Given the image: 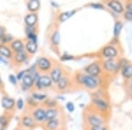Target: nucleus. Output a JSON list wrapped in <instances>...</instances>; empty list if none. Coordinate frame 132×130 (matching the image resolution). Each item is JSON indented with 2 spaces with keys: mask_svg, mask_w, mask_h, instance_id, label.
<instances>
[{
  "mask_svg": "<svg viewBox=\"0 0 132 130\" xmlns=\"http://www.w3.org/2000/svg\"><path fill=\"white\" fill-rule=\"evenodd\" d=\"M77 82L84 87L89 89V90H94L98 86V81L96 77L89 76L84 73H78L76 76Z\"/></svg>",
  "mask_w": 132,
  "mask_h": 130,
  "instance_id": "1",
  "label": "nucleus"
},
{
  "mask_svg": "<svg viewBox=\"0 0 132 130\" xmlns=\"http://www.w3.org/2000/svg\"><path fill=\"white\" fill-rule=\"evenodd\" d=\"M52 80H51L50 76L47 74H44V75H41L39 77V79L35 82V88L36 90L42 91L43 89H48L50 88L52 86Z\"/></svg>",
  "mask_w": 132,
  "mask_h": 130,
  "instance_id": "2",
  "label": "nucleus"
},
{
  "mask_svg": "<svg viewBox=\"0 0 132 130\" xmlns=\"http://www.w3.org/2000/svg\"><path fill=\"white\" fill-rule=\"evenodd\" d=\"M31 116L34 118L36 123H43L46 122V110L43 107L38 106L33 108L31 111Z\"/></svg>",
  "mask_w": 132,
  "mask_h": 130,
  "instance_id": "3",
  "label": "nucleus"
},
{
  "mask_svg": "<svg viewBox=\"0 0 132 130\" xmlns=\"http://www.w3.org/2000/svg\"><path fill=\"white\" fill-rule=\"evenodd\" d=\"M36 67L41 72H48L52 70V62L47 57H40L36 63Z\"/></svg>",
  "mask_w": 132,
  "mask_h": 130,
  "instance_id": "4",
  "label": "nucleus"
},
{
  "mask_svg": "<svg viewBox=\"0 0 132 130\" xmlns=\"http://www.w3.org/2000/svg\"><path fill=\"white\" fill-rule=\"evenodd\" d=\"M1 106L5 112H9L13 111L14 108L16 107V101L13 98L8 97V96H4L1 99Z\"/></svg>",
  "mask_w": 132,
  "mask_h": 130,
  "instance_id": "5",
  "label": "nucleus"
},
{
  "mask_svg": "<svg viewBox=\"0 0 132 130\" xmlns=\"http://www.w3.org/2000/svg\"><path fill=\"white\" fill-rule=\"evenodd\" d=\"M85 71L86 72L87 75L96 77L101 73V69L98 63H92L91 64H88L85 68Z\"/></svg>",
  "mask_w": 132,
  "mask_h": 130,
  "instance_id": "6",
  "label": "nucleus"
},
{
  "mask_svg": "<svg viewBox=\"0 0 132 130\" xmlns=\"http://www.w3.org/2000/svg\"><path fill=\"white\" fill-rule=\"evenodd\" d=\"M33 87H35V81L33 79V76H32L31 74L27 72L24 77L21 80V88L25 91H28Z\"/></svg>",
  "mask_w": 132,
  "mask_h": 130,
  "instance_id": "7",
  "label": "nucleus"
},
{
  "mask_svg": "<svg viewBox=\"0 0 132 130\" xmlns=\"http://www.w3.org/2000/svg\"><path fill=\"white\" fill-rule=\"evenodd\" d=\"M101 54L107 59H114L117 55V54H118V51H117L116 48H114V46L108 45L102 48Z\"/></svg>",
  "mask_w": 132,
  "mask_h": 130,
  "instance_id": "8",
  "label": "nucleus"
},
{
  "mask_svg": "<svg viewBox=\"0 0 132 130\" xmlns=\"http://www.w3.org/2000/svg\"><path fill=\"white\" fill-rule=\"evenodd\" d=\"M21 125L26 129H31L36 126V122L31 114H24L21 117Z\"/></svg>",
  "mask_w": 132,
  "mask_h": 130,
  "instance_id": "9",
  "label": "nucleus"
},
{
  "mask_svg": "<svg viewBox=\"0 0 132 130\" xmlns=\"http://www.w3.org/2000/svg\"><path fill=\"white\" fill-rule=\"evenodd\" d=\"M103 68L106 71L114 72L119 70V63L114 60V59H107L103 62Z\"/></svg>",
  "mask_w": 132,
  "mask_h": 130,
  "instance_id": "10",
  "label": "nucleus"
},
{
  "mask_svg": "<svg viewBox=\"0 0 132 130\" xmlns=\"http://www.w3.org/2000/svg\"><path fill=\"white\" fill-rule=\"evenodd\" d=\"M86 121L91 127L103 125V120L97 114H89L86 116Z\"/></svg>",
  "mask_w": 132,
  "mask_h": 130,
  "instance_id": "11",
  "label": "nucleus"
},
{
  "mask_svg": "<svg viewBox=\"0 0 132 130\" xmlns=\"http://www.w3.org/2000/svg\"><path fill=\"white\" fill-rule=\"evenodd\" d=\"M38 20H39V18H38L37 13H30L29 12L24 18L26 27H36L38 24Z\"/></svg>",
  "mask_w": 132,
  "mask_h": 130,
  "instance_id": "12",
  "label": "nucleus"
},
{
  "mask_svg": "<svg viewBox=\"0 0 132 130\" xmlns=\"http://www.w3.org/2000/svg\"><path fill=\"white\" fill-rule=\"evenodd\" d=\"M10 48L12 50V52L15 54V53H19L20 51L25 50V43L21 39H15L13 40L10 43Z\"/></svg>",
  "mask_w": 132,
  "mask_h": 130,
  "instance_id": "13",
  "label": "nucleus"
},
{
  "mask_svg": "<svg viewBox=\"0 0 132 130\" xmlns=\"http://www.w3.org/2000/svg\"><path fill=\"white\" fill-rule=\"evenodd\" d=\"M63 70L61 69L59 66H56V67L52 68V70H50V78L52 80L53 83L55 84H57L58 81L61 79V77L63 76Z\"/></svg>",
  "mask_w": 132,
  "mask_h": 130,
  "instance_id": "14",
  "label": "nucleus"
},
{
  "mask_svg": "<svg viewBox=\"0 0 132 130\" xmlns=\"http://www.w3.org/2000/svg\"><path fill=\"white\" fill-rule=\"evenodd\" d=\"M93 104L97 109L101 110V111H107L109 107L108 106V103L106 101L105 99H101V98H93Z\"/></svg>",
  "mask_w": 132,
  "mask_h": 130,
  "instance_id": "15",
  "label": "nucleus"
},
{
  "mask_svg": "<svg viewBox=\"0 0 132 130\" xmlns=\"http://www.w3.org/2000/svg\"><path fill=\"white\" fill-rule=\"evenodd\" d=\"M0 55L5 59H12L13 57L14 53L11 49L9 45L0 43Z\"/></svg>",
  "mask_w": 132,
  "mask_h": 130,
  "instance_id": "16",
  "label": "nucleus"
},
{
  "mask_svg": "<svg viewBox=\"0 0 132 130\" xmlns=\"http://www.w3.org/2000/svg\"><path fill=\"white\" fill-rule=\"evenodd\" d=\"M25 50L28 55H34L38 50V44L36 41L27 40L25 43Z\"/></svg>",
  "mask_w": 132,
  "mask_h": 130,
  "instance_id": "17",
  "label": "nucleus"
},
{
  "mask_svg": "<svg viewBox=\"0 0 132 130\" xmlns=\"http://www.w3.org/2000/svg\"><path fill=\"white\" fill-rule=\"evenodd\" d=\"M27 56H28V55L26 52V50H23L19 53H15L13 55V57H12V61H13V63L15 64L20 65L26 62V60L27 59Z\"/></svg>",
  "mask_w": 132,
  "mask_h": 130,
  "instance_id": "18",
  "label": "nucleus"
},
{
  "mask_svg": "<svg viewBox=\"0 0 132 130\" xmlns=\"http://www.w3.org/2000/svg\"><path fill=\"white\" fill-rule=\"evenodd\" d=\"M27 8L30 13H36L41 8V2L39 0H30L27 3Z\"/></svg>",
  "mask_w": 132,
  "mask_h": 130,
  "instance_id": "19",
  "label": "nucleus"
},
{
  "mask_svg": "<svg viewBox=\"0 0 132 130\" xmlns=\"http://www.w3.org/2000/svg\"><path fill=\"white\" fill-rule=\"evenodd\" d=\"M56 89L58 91H64L70 86V78L66 75H63L56 84Z\"/></svg>",
  "mask_w": 132,
  "mask_h": 130,
  "instance_id": "20",
  "label": "nucleus"
},
{
  "mask_svg": "<svg viewBox=\"0 0 132 130\" xmlns=\"http://www.w3.org/2000/svg\"><path fill=\"white\" fill-rule=\"evenodd\" d=\"M108 6L110 8L111 10H113L114 12H117V13H122L124 11V7L122 5V3L119 1H109L108 2Z\"/></svg>",
  "mask_w": 132,
  "mask_h": 130,
  "instance_id": "21",
  "label": "nucleus"
},
{
  "mask_svg": "<svg viewBox=\"0 0 132 130\" xmlns=\"http://www.w3.org/2000/svg\"><path fill=\"white\" fill-rule=\"evenodd\" d=\"M77 12L76 10H71V11H66V12H61L58 16V21L60 23H63L67 21L69 19H71L72 16Z\"/></svg>",
  "mask_w": 132,
  "mask_h": 130,
  "instance_id": "22",
  "label": "nucleus"
},
{
  "mask_svg": "<svg viewBox=\"0 0 132 130\" xmlns=\"http://www.w3.org/2000/svg\"><path fill=\"white\" fill-rule=\"evenodd\" d=\"M60 120L58 118L55 119V120H51L48 121H46L45 127L46 130H58L60 127Z\"/></svg>",
  "mask_w": 132,
  "mask_h": 130,
  "instance_id": "23",
  "label": "nucleus"
},
{
  "mask_svg": "<svg viewBox=\"0 0 132 130\" xmlns=\"http://www.w3.org/2000/svg\"><path fill=\"white\" fill-rule=\"evenodd\" d=\"M59 115V110L57 108H48L46 110V121L57 119Z\"/></svg>",
  "mask_w": 132,
  "mask_h": 130,
  "instance_id": "24",
  "label": "nucleus"
},
{
  "mask_svg": "<svg viewBox=\"0 0 132 130\" xmlns=\"http://www.w3.org/2000/svg\"><path fill=\"white\" fill-rule=\"evenodd\" d=\"M122 75L125 79H130L132 78V64L127 63L122 69Z\"/></svg>",
  "mask_w": 132,
  "mask_h": 130,
  "instance_id": "25",
  "label": "nucleus"
},
{
  "mask_svg": "<svg viewBox=\"0 0 132 130\" xmlns=\"http://www.w3.org/2000/svg\"><path fill=\"white\" fill-rule=\"evenodd\" d=\"M60 40H61L60 33H59L58 30H55L50 37V41L52 43V45L55 47H58L59 44H60Z\"/></svg>",
  "mask_w": 132,
  "mask_h": 130,
  "instance_id": "26",
  "label": "nucleus"
},
{
  "mask_svg": "<svg viewBox=\"0 0 132 130\" xmlns=\"http://www.w3.org/2000/svg\"><path fill=\"white\" fill-rule=\"evenodd\" d=\"M10 120H11V116L8 114V112H5V114L0 115V125L3 126L5 128H6V127L10 123Z\"/></svg>",
  "mask_w": 132,
  "mask_h": 130,
  "instance_id": "27",
  "label": "nucleus"
},
{
  "mask_svg": "<svg viewBox=\"0 0 132 130\" xmlns=\"http://www.w3.org/2000/svg\"><path fill=\"white\" fill-rule=\"evenodd\" d=\"M31 97L33 98L35 101L39 102H44L47 99V95L43 94V93H40V92H33L31 95Z\"/></svg>",
  "mask_w": 132,
  "mask_h": 130,
  "instance_id": "28",
  "label": "nucleus"
},
{
  "mask_svg": "<svg viewBox=\"0 0 132 130\" xmlns=\"http://www.w3.org/2000/svg\"><path fill=\"white\" fill-rule=\"evenodd\" d=\"M122 23L120 22V21H117V22L114 24V37H118L121 33V31L122 29Z\"/></svg>",
  "mask_w": 132,
  "mask_h": 130,
  "instance_id": "29",
  "label": "nucleus"
},
{
  "mask_svg": "<svg viewBox=\"0 0 132 130\" xmlns=\"http://www.w3.org/2000/svg\"><path fill=\"white\" fill-rule=\"evenodd\" d=\"M44 104L48 106V108H56L57 106V102L56 99H47L44 101Z\"/></svg>",
  "mask_w": 132,
  "mask_h": 130,
  "instance_id": "30",
  "label": "nucleus"
},
{
  "mask_svg": "<svg viewBox=\"0 0 132 130\" xmlns=\"http://www.w3.org/2000/svg\"><path fill=\"white\" fill-rule=\"evenodd\" d=\"M12 40H13V37H12V35H11V34H5L3 37V39L0 40V41H1L2 44H6V45H7V43H11Z\"/></svg>",
  "mask_w": 132,
  "mask_h": 130,
  "instance_id": "31",
  "label": "nucleus"
},
{
  "mask_svg": "<svg viewBox=\"0 0 132 130\" xmlns=\"http://www.w3.org/2000/svg\"><path fill=\"white\" fill-rule=\"evenodd\" d=\"M27 104H28V106H30L31 107H33V108L38 107V102L35 101V100L32 97H28V98H27Z\"/></svg>",
  "mask_w": 132,
  "mask_h": 130,
  "instance_id": "32",
  "label": "nucleus"
},
{
  "mask_svg": "<svg viewBox=\"0 0 132 130\" xmlns=\"http://www.w3.org/2000/svg\"><path fill=\"white\" fill-rule=\"evenodd\" d=\"M25 106V103H24V100H23V99H21V98H20V99H18V100L16 101V107L18 110L21 111L24 108Z\"/></svg>",
  "mask_w": 132,
  "mask_h": 130,
  "instance_id": "33",
  "label": "nucleus"
},
{
  "mask_svg": "<svg viewBox=\"0 0 132 130\" xmlns=\"http://www.w3.org/2000/svg\"><path fill=\"white\" fill-rule=\"evenodd\" d=\"M66 109L68 110L69 112H73L74 110H75V106H74V104L71 101L67 102V103H66Z\"/></svg>",
  "mask_w": 132,
  "mask_h": 130,
  "instance_id": "34",
  "label": "nucleus"
},
{
  "mask_svg": "<svg viewBox=\"0 0 132 130\" xmlns=\"http://www.w3.org/2000/svg\"><path fill=\"white\" fill-rule=\"evenodd\" d=\"M36 33V27H26V33L30 34V33Z\"/></svg>",
  "mask_w": 132,
  "mask_h": 130,
  "instance_id": "35",
  "label": "nucleus"
},
{
  "mask_svg": "<svg viewBox=\"0 0 132 130\" xmlns=\"http://www.w3.org/2000/svg\"><path fill=\"white\" fill-rule=\"evenodd\" d=\"M27 39L28 40H32V41H36L37 42V33H30V34H27Z\"/></svg>",
  "mask_w": 132,
  "mask_h": 130,
  "instance_id": "36",
  "label": "nucleus"
},
{
  "mask_svg": "<svg viewBox=\"0 0 132 130\" xmlns=\"http://www.w3.org/2000/svg\"><path fill=\"white\" fill-rule=\"evenodd\" d=\"M9 81H10L11 84H12L13 85H16L17 83H18V80H17L16 76H14L13 74H11V75H9Z\"/></svg>",
  "mask_w": 132,
  "mask_h": 130,
  "instance_id": "37",
  "label": "nucleus"
},
{
  "mask_svg": "<svg viewBox=\"0 0 132 130\" xmlns=\"http://www.w3.org/2000/svg\"><path fill=\"white\" fill-rule=\"evenodd\" d=\"M26 73H27V70H21V71L19 72V73L17 74V76H16L17 80H18V81H21V80H22V78L24 77V76L26 75Z\"/></svg>",
  "mask_w": 132,
  "mask_h": 130,
  "instance_id": "38",
  "label": "nucleus"
},
{
  "mask_svg": "<svg viewBox=\"0 0 132 130\" xmlns=\"http://www.w3.org/2000/svg\"><path fill=\"white\" fill-rule=\"evenodd\" d=\"M123 18H124L126 20L132 21V12L126 11V12H125V13H124V15H123Z\"/></svg>",
  "mask_w": 132,
  "mask_h": 130,
  "instance_id": "39",
  "label": "nucleus"
},
{
  "mask_svg": "<svg viewBox=\"0 0 132 130\" xmlns=\"http://www.w3.org/2000/svg\"><path fill=\"white\" fill-rule=\"evenodd\" d=\"M61 61H69V60H73L74 59V56L72 55H63L61 56Z\"/></svg>",
  "mask_w": 132,
  "mask_h": 130,
  "instance_id": "40",
  "label": "nucleus"
},
{
  "mask_svg": "<svg viewBox=\"0 0 132 130\" xmlns=\"http://www.w3.org/2000/svg\"><path fill=\"white\" fill-rule=\"evenodd\" d=\"M91 130H108V127L106 126H94V127H91Z\"/></svg>",
  "mask_w": 132,
  "mask_h": 130,
  "instance_id": "41",
  "label": "nucleus"
},
{
  "mask_svg": "<svg viewBox=\"0 0 132 130\" xmlns=\"http://www.w3.org/2000/svg\"><path fill=\"white\" fill-rule=\"evenodd\" d=\"M6 34L5 33V28L2 25H0V40L3 39V37Z\"/></svg>",
  "mask_w": 132,
  "mask_h": 130,
  "instance_id": "42",
  "label": "nucleus"
},
{
  "mask_svg": "<svg viewBox=\"0 0 132 130\" xmlns=\"http://www.w3.org/2000/svg\"><path fill=\"white\" fill-rule=\"evenodd\" d=\"M91 6L94 9H103V5L101 4H91Z\"/></svg>",
  "mask_w": 132,
  "mask_h": 130,
  "instance_id": "43",
  "label": "nucleus"
},
{
  "mask_svg": "<svg viewBox=\"0 0 132 130\" xmlns=\"http://www.w3.org/2000/svg\"><path fill=\"white\" fill-rule=\"evenodd\" d=\"M126 10L128 12H132V2H129L126 5Z\"/></svg>",
  "mask_w": 132,
  "mask_h": 130,
  "instance_id": "44",
  "label": "nucleus"
},
{
  "mask_svg": "<svg viewBox=\"0 0 132 130\" xmlns=\"http://www.w3.org/2000/svg\"><path fill=\"white\" fill-rule=\"evenodd\" d=\"M0 61H1V63H4L5 64H7V62H6L5 58H4V57L2 56L1 55H0Z\"/></svg>",
  "mask_w": 132,
  "mask_h": 130,
  "instance_id": "45",
  "label": "nucleus"
},
{
  "mask_svg": "<svg viewBox=\"0 0 132 130\" xmlns=\"http://www.w3.org/2000/svg\"><path fill=\"white\" fill-rule=\"evenodd\" d=\"M3 87V80H2V77L1 76H0V89Z\"/></svg>",
  "mask_w": 132,
  "mask_h": 130,
  "instance_id": "46",
  "label": "nucleus"
},
{
  "mask_svg": "<svg viewBox=\"0 0 132 130\" xmlns=\"http://www.w3.org/2000/svg\"><path fill=\"white\" fill-rule=\"evenodd\" d=\"M0 130H5V128L3 127V126H1V125H0Z\"/></svg>",
  "mask_w": 132,
  "mask_h": 130,
  "instance_id": "47",
  "label": "nucleus"
},
{
  "mask_svg": "<svg viewBox=\"0 0 132 130\" xmlns=\"http://www.w3.org/2000/svg\"><path fill=\"white\" fill-rule=\"evenodd\" d=\"M17 130H27V129H26V128H18Z\"/></svg>",
  "mask_w": 132,
  "mask_h": 130,
  "instance_id": "48",
  "label": "nucleus"
},
{
  "mask_svg": "<svg viewBox=\"0 0 132 130\" xmlns=\"http://www.w3.org/2000/svg\"><path fill=\"white\" fill-rule=\"evenodd\" d=\"M130 90H131V92H132V82H131V84H130Z\"/></svg>",
  "mask_w": 132,
  "mask_h": 130,
  "instance_id": "49",
  "label": "nucleus"
},
{
  "mask_svg": "<svg viewBox=\"0 0 132 130\" xmlns=\"http://www.w3.org/2000/svg\"><path fill=\"white\" fill-rule=\"evenodd\" d=\"M0 63H1V61H0Z\"/></svg>",
  "mask_w": 132,
  "mask_h": 130,
  "instance_id": "50",
  "label": "nucleus"
}]
</instances>
